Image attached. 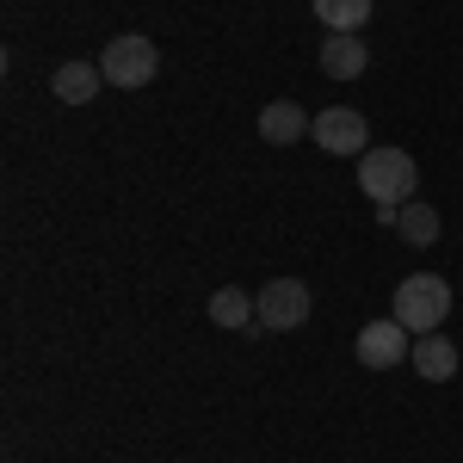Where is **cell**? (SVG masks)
<instances>
[{"mask_svg": "<svg viewBox=\"0 0 463 463\" xmlns=\"http://www.w3.org/2000/svg\"><path fill=\"white\" fill-rule=\"evenodd\" d=\"M358 185H364V198L377 211H402L414 198V185H420V167H414L408 148H364L358 155Z\"/></svg>", "mask_w": 463, "mask_h": 463, "instance_id": "6da1fadb", "label": "cell"}, {"mask_svg": "<svg viewBox=\"0 0 463 463\" xmlns=\"http://www.w3.org/2000/svg\"><path fill=\"white\" fill-rule=\"evenodd\" d=\"M408 334H439L445 316H451V285L445 279H432V272H408L402 285H395V309H390Z\"/></svg>", "mask_w": 463, "mask_h": 463, "instance_id": "7a4b0ae2", "label": "cell"}, {"mask_svg": "<svg viewBox=\"0 0 463 463\" xmlns=\"http://www.w3.org/2000/svg\"><path fill=\"white\" fill-rule=\"evenodd\" d=\"M99 69H106V87H124V93H137V87H148V80L161 74V50H155V37L124 32V37H111V43H106Z\"/></svg>", "mask_w": 463, "mask_h": 463, "instance_id": "3957f363", "label": "cell"}, {"mask_svg": "<svg viewBox=\"0 0 463 463\" xmlns=\"http://www.w3.org/2000/svg\"><path fill=\"white\" fill-rule=\"evenodd\" d=\"M253 309H260V334H297L316 303H309V285L303 279H272V285H260Z\"/></svg>", "mask_w": 463, "mask_h": 463, "instance_id": "277c9868", "label": "cell"}, {"mask_svg": "<svg viewBox=\"0 0 463 463\" xmlns=\"http://www.w3.org/2000/svg\"><path fill=\"white\" fill-rule=\"evenodd\" d=\"M309 137H316V148H327V155H364L371 148V124H364V111H353V106H327L309 124Z\"/></svg>", "mask_w": 463, "mask_h": 463, "instance_id": "5b68a950", "label": "cell"}, {"mask_svg": "<svg viewBox=\"0 0 463 463\" xmlns=\"http://www.w3.org/2000/svg\"><path fill=\"white\" fill-rule=\"evenodd\" d=\"M408 353H414V334H408L395 316L358 327V364H364V371H390V364H402Z\"/></svg>", "mask_w": 463, "mask_h": 463, "instance_id": "8992f818", "label": "cell"}, {"mask_svg": "<svg viewBox=\"0 0 463 463\" xmlns=\"http://www.w3.org/2000/svg\"><path fill=\"white\" fill-rule=\"evenodd\" d=\"M364 62H371V50H364L358 32H327L321 37V74H327V80H358Z\"/></svg>", "mask_w": 463, "mask_h": 463, "instance_id": "52a82bcc", "label": "cell"}, {"mask_svg": "<svg viewBox=\"0 0 463 463\" xmlns=\"http://www.w3.org/2000/svg\"><path fill=\"white\" fill-rule=\"evenodd\" d=\"M309 124H316V118L297 106V99H272V106L260 111V137H266V143H279V148L303 143V137H309Z\"/></svg>", "mask_w": 463, "mask_h": 463, "instance_id": "ba28073f", "label": "cell"}, {"mask_svg": "<svg viewBox=\"0 0 463 463\" xmlns=\"http://www.w3.org/2000/svg\"><path fill=\"white\" fill-rule=\"evenodd\" d=\"M99 87H106V69H99V62H62V69L50 74V93H56L62 106H87Z\"/></svg>", "mask_w": 463, "mask_h": 463, "instance_id": "9c48e42d", "label": "cell"}, {"mask_svg": "<svg viewBox=\"0 0 463 463\" xmlns=\"http://www.w3.org/2000/svg\"><path fill=\"white\" fill-rule=\"evenodd\" d=\"M414 371L427 377V383H451L458 377V346L445 340V334H414Z\"/></svg>", "mask_w": 463, "mask_h": 463, "instance_id": "30bf717a", "label": "cell"}, {"mask_svg": "<svg viewBox=\"0 0 463 463\" xmlns=\"http://www.w3.org/2000/svg\"><path fill=\"white\" fill-rule=\"evenodd\" d=\"M211 321L222 327V334H248V327H260V309H253V297H248V290L222 285V290L211 297Z\"/></svg>", "mask_w": 463, "mask_h": 463, "instance_id": "8fae6325", "label": "cell"}, {"mask_svg": "<svg viewBox=\"0 0 463 463\" xmlns=\"http://www.w3.org/2000/svg\"><path fill=\"white\" fill-rule=\"evenodd\" d=\"M395 235H402L408 248H432V241H439V211H432L427 198H408V204L395 211Z\"/></svg>", "mask_w": 463, "mask_h": 463, "instance_id": "7c38bea8", "label": "cell"}, {"mask_svg": "<svg viewBox=\"0 0 463 463\" xmlns=\"http://www.w3.org/2000/svg\"><path fill=\"white\" fill-rule=\"evenodd\" d=\"M316 19L327 25V32H364L371 0H316Z\"/></svg>", "mask_w": 463, "mask_h": 463, "instance_id": "4fadbf2b", "label": "cell"}]
</instances>
